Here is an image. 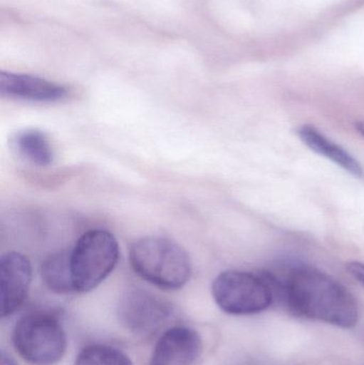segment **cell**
<instances>
[{"label": "cell", "mask_w": 364, "mask_h": 365, "mask_svg": "<svg viewBox=\"0 0 364 365\" xmlns=\"http://www.w3.org/2000/svg\"><path fill=\"white\" fill-rule=\"evenodd\" d=\"M286 302L294 314L352 328L359 319V308L353 294L336 279L309 267H297L286 280L278 281L275 299Z\"/></svg>", "instance_id": "6da1fadb"}, {"label": "cell", "mask_w": 364, "mask_h": 365, "mask_svg": "<svg viewBox=\"0 0 364 365\" xmlns=\"http://www.w3.org/2000/svg\"><path fill=\"white\" fill-rule=\"evenodd\" d=\"M130 263L143 280L168 291L182 289L192 276V261L185 249L160 236L136 240L130 248Z\"/></svg>", "instance_id": "7a4b0ae2"}, {"label": "cell", "mask_w": 364, "mask_h": 365, "mask_svg": "<svg viewBox=\"0 0 364 365\" xmlns=\"http://www.w3.org/2000/svg\"><path fill=\"white\" fill-rule=\"evenodd\" d=\"M118 240L110 232L91 230L68 250V265L74 293L98 287L113 272L119 261Z\"/></svg>", "instance_id": "3957f363"}, {"label": "cell", "mask_w": 364, "mask_h": 365, "mask_svg": "<svg viewBox=\"0 0 364 365\" xmlns=\"http://www.w3.org/2000/svg\"><path fill=\"white\" fill-rule=\"evenodd\" d=\"M13 345L21 358L34 365L59 362L66 351V336L57 317L49 313H29L13 330Z\"/></svg>", "instance_id": "277c9868"}, {"label": "cell", "mask_w": 364, "mask_h": 365, "mask_svg": "<svg viewBox=\"0 0 364 365\" xmlns=\"http://www.w3.org/2000/svg\"><path fill=\"white\" fill-rule=\"evenodd\" d=\"M214 300L231 315H251L263 312L273 304L274 294L262 274L227 270L215 279L212 287Z\"/></svg>", "instance_id": "5b68a950"}, {"label": "cell", "mask_w": 364, "mask_h": 365, "mask_svg": "<svg viewBox=\"0 0 364 365\" xmlns=\"http://www.w3.org/2000/svg\"><path fill=\"white\" fill-rule=\"evenodd\" d=\"M119 319L132 334L147 336L158 331L173 314L168 300L145 289H130L120 302Z\"/></svg>", "instance_id": "8992f818"}, {"label": "cell", "mask_w": 364, "mask_h": 365, "mask_svg": "<svg viewBox=\"0 0 364 365\" xmlns=\"http://www.w3.org/2000/svg\"><path fill=\"white\" fill-rule=\"evenodd\" d=\"M31 279V263L26 255L15 251L2 255L0 259L2 317H10L23 306Z\"/></svg>", "instance_id": "52a82bcc"}, {"label": "cell", "mask_w": 364, "mask_h": 365, "mask_svg": "<svg viewBox=\"0 0 364 365\" xmlns=\"http://www.w3.org/2000/svg\"><path fill=\"white\" fill-rule=\"evenodd\" d=\"M202 339L196 330L173 327L156 343L150 365H192L202 353Z\"/></svg>", "instance_id": "ba28073f"}, {"label": "cell", "mask_w": 364, "mask_h": 365, "mask_svg": "<svg viewBox=\"0 0 364 365\" xmlns=\"http://www.w3.org/2000/svg\"><path fill=\"white\" fill-rule=\"evenodd\" d=\"M68 93V89L63 86L40 77L0 72V94L4 98L53 103L63 100Z\"/></svg>", "instance_id": "9c48e42d"}, {"label": "cell", "mask_w": 364, "mask_h": 365, "mask_svg": "<svg viewBox=\"0 0 364 365\" xmlns=\"http://www.w3.org/2000/svg\"><path fill=\"white\" fill-rule=\"evenodd\" d=\"M299 138L312 151L318 155L331 160L350 175L359 180H364V169L360 163L350 155L345 149L327 138L318 128L311 124L301 125L297 130Z\"/></svg>", "instance_id": "30bf717a"}, {"label": "cell", "mask_w": 364, "mask_h": 365, "mask_svg": "<svg viewBox=\"0 0 364 365\" xmlns=\"http://www.w3.org/2000/svg\"><path fill=\"white\" fill-rule=\"evenodd\" d=\"M17 151L32 164L47 167L53 164V150L48 136L42 130H26L15 136Z\"/></svg>", "instance_id": "8fae6325"}, {"label": "cell", "mask_w": 364, "mask_h": 365, "mask_svg": "<svg viewBox=\"0 0 364 365\" xmlns=\"http://www.w3.org/2000/svg\"><path fill=\"white\" fill-rule=\"evenodd\" d=\"M41 277L44 284L53 293H74L68 265V251H59L45 259L41 265Z\"/></svg>", "instance_id": "7c38bea8"}, {"label": "cell", "mask_w": 364, "mask_h": 365, "mask_svg": "<svg viewBox=\"0 0 364 365\" xmlns=\"http://www.w3.org/2000/svg\"><path fill=\"white\" fill-rule=\"evenodd\" d=\"M75 365H132L123 351L108 345L93 344L81 349Z\"/></svg>", "instance_id": "4fadbf2b"}, {"label": "cell", "mask_w": 364, "mask_h": 365, "mask_svg": "<svg viewBox=\"0 0 364 365\" xmlns=\"http://www.w3.org/2000/svg\"><path fill=\"white\" fill-rule=\"evenodd\" d=\"M346 269L364 287V263L350 262V263L346 264Z\"/></svg>", "instance_id": "5bb4252c"}, {"label": "cell", "mask_w": 364, "mask_h": 365, "mask_svg": "<svg viewBox=\"0 0 364 365\" xmlns=\"http://www.w3.org/2000/svg\"><path fill=\"white\" fill-rule=\"evenodd\" d=\"M0 365H16L14 360L10 357V356L6 355L4 353H1V357H0Z\"/></svg>", "instance_id": "9a60e30c"}, {"label": "cell", "mask_w": 364, "mask_h": 365, "mask_svg": "<svg viewBox=\"0 0 364 365\" xmlns=\"http://www.w3.org/2000/svg\"><path fill=\"white\" fill-rule=\"evenodd\" d=\"M355 128H356V130H358L359 134H360L361 136H363L364 138V121L356 122V124H355Z\"/></svg>", "instance_id": "2e32d148"}]
</instances>
